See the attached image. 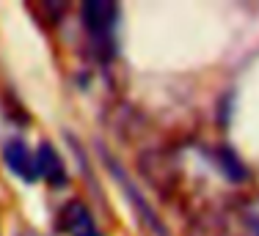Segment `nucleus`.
I'll return each instance as SVG.
<instances>
[{"mask_svg": "<svg viewBox=\"0 0 259 236\" xmlns=\"http://www.w3.org/2000/svg\"><path fill=\"white\" fill-rule=\"evenodd\" d=\"M61 228L69 236H100L94 225V217L80 201H69L66 209L61 212Z\"/></svg>", "mask_w": 259, "mask_h": 236, "instance_id": "4", "label": "nucleus"}, {"mask_svg": "<svg viewBox=\"0 0 259 236\" xmlns=\"http://www.w3.org/2000/svg\"><path fill=\"white\" fill-rule=\"evenodd\" d=\"M256 233H259V225H256Z\"/></svg>", "mask_w": 259, "mask_h": 236, "instance_id": "6", "label": "nucleus"}, {"mask_svg": "<svg viewBox=\"0 0 259 236\" xmlns=\"http://www.w3.org/2000/svg\"><path fill=\"white\" fill-rule=\"evenodd\" d=\"M116 17H119L116 3H108V0H89V3H83V22L94 39H108V33L116 25Z\"/></svg>", "mask_w": 259, "mask_h": 236, "instance_id": "1", "label": "nucleus"}, {"mask_svg": "<svg viewBox=\"0 0 259 236\" xmlns=\"http://www.w3.org/2000/svg\"><path fill=\"white\" fill-rule=\"evenodd\" d=\"M218 165H221V170L226 173L229 182H243V179L248 176L245 165L240 162V157L232 151V148H221V151H218Z\"/></svg>", "mask_w": 259, "mask_h": 236, "instance_id": "5", "label": "nucleus"}, {"mask_svg": "<svg viewBox=\"0 0 259 236\" xmlns=\"http://www.w3.org/2000/svg\"><path fill=\"white\" fill-rule=\"evenodd\" d=\"M36 173L53 187H64L66 184V167L61 154L53 148V143H41L36 151Z\"/></svg>", "mask_w": 259, "mask_h": 236, "instance_id": "3", "label": "nucleus"}, {"mask_svg": "<svg viewBox=\"0 0 259 236\" xmlns=\"http://www.w3.org/2000/svg\"><path fill=\"white\" fill-rule=\"evenodd\" d=\"M3 159L6 165H9V170L14 173V176H20L22 182H36V157L30 154V148L25 146L22 140H9L3 146Z\"/></svg>", "mask_w": 259, "mask_h": 236, "instance_id": "2", "label": "nucleus"}]
</instances>
